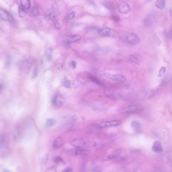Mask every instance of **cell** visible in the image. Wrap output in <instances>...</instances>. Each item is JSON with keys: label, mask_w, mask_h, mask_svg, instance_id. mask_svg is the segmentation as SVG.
<instances>
[{"label": "cell", "mask_w": 172, "mask_h": 172, "mask_svg": "<svg viewBox=\"0 0 172 172\" xmlns=\"http://www.w3.org/2000/svg\"><path fill=\"white\" fill-rule=\"evenodd\" d=\"M153 152L156 153H160L163 151V147L161 143L158 141H156L153 143L152 147Z\"/></svg>", "instance_id": "cell-13"}, {"label": "cell", "mask_w": 172, "mask_h": 172, "mask_svg": "<svg viewBox=\"0 0 172 172\" xmlns=\"http://www.w3.org/2000/svg\"><path fill=\"white\" fill-rule=\"evenodd\" d=\"M97 32L100 36L103 37H114L116 34V32L115 30L107 27L99 28Z\"/></svg>", "instance_id": "cell-3"}, {"label": "cell", "mask_w": 172, "mask_h": 172, "mask_svg": "<svg viewBox=\"0 0 172 172\" xmlns=\"http://www.w3.org/2000/svg\"><path fill=\"white\" fill-rule=\"evenodd\" d=\"M130 61H132V63H138V59L137 58L135 57L134 56H131L130 57Z\"/></svg>", "instance_id": "cell-27"}, {"label": "cell", "mask_w": 172, "mask_h": 172, "mask_svg": "<svg viewBox=\"0 0 172 172\" xmlns=\"http://www.w3.org/2000/svg\"><path fill=\"white\" fill-rule=\"evenodd\" d=\"M63 143H64V141L63 139L60 137H57L54 141L53 147L55 149H59L63 145Z\"/></svg>", "instance_id": "cell-15"}, {"label": "cell", "mask_w": 172, "mask_h": 172, "mask_svg": "<svg viewBox=\"0 0 172 172\" xmlns=\"http://www.w3.org/2000/svg\"><path fill=\"white\" fill-rule=\"evenodd\" d=\"M104 76L111 80L112 81L118 82H124L126 80L125 76L121 74H111L110 73H106L104 74Z\"/></svg>", "instance_id": "cell-6"}, {"label": "cell", "mask_w": 172, "mask_h": 172, "mask_svg": "<svg viewBox=\"0 0 172 172\" xmlns=\"http://www.w3.org/2000/svg\"><path fill=\"white\" fill-rule=\"evenodd\" d=\"M68 154L71 156H77V155H81V154H88L90 153V151L85 149H81V148H77L75 149H69L67 151Z\"/></svg>", "instance_id": "cell-7"}, {"label": "cell", "mask_w": 172, "mask_h": 172, "mask_svg": "<svg viewBox=\"0 0 172 172\" xmlns=\"http://www.w3.org/2000/svg\"><path fill=\"white\" fill-rule=\"evenodd\" d=\"M119 153V152H117V151L116 152H114L112 154H109V155H108V156H106L105 158H104V159H103V160H104V161H107V160L113 159H114V158L117 157V156L118 155Z\"/></svg>", "instance_id": "cell-19"}, {"label": "cell", "mask_w": 172, "mask_h": 172, "mask_svg": "<svg viewBox=\"0 0 172 172\" xmlns=\"http://www.w3.org/2000/svg\"><path fill=\"white\" fill-rule=\"evenodd\" d=\"M18 13L20 17H24L26 16V11H25V9L22 7L21 6H20L19 7Z\"/></svg>", "instance_id": "cell-20"}, {"label": "cell", "mask_w": 172, "mask_h": 172, "mask_svg": "<svg viewBox=\"0 0 172 172\" xmlns=\"http://www.w3.org/2000/svg\"><path fill=\"white\" fill-rule=\"evenodd\" d=\"M131 127L133 130L136 133H139L142 130L141 124L138 121L134 120L131 123Z\"/></svg>", "instance_id": "cell-12"}, {"label": "cell", "mask_w": 172, "mask_h": 172, "mask_svg": "<svg viewBox=\"0 0 172 172\" xmlns=\"http://www.w3.org/2000/svg\"><path fill=\"white\" fill-rule=\"evenodd\" d=\"M38 70L37 68H34V70H33L32 73V78L34 79L38 76Z\"/></svg>", "instance_id": "cell-28"}, {"label": "cell", "mask_w": 172, "mask_h": 172, "mask_svg": "<svg viewBox=\"0 0 172 172\" xmlns=\"http://www.w3.org/2000/svg\"><path fill=\"white\" fill-rule=\"evenodd\" d=\"M65 102V99L60 95H56L53 98L52 103L54 106L60 107Z\"/></svg>", "instance_id": "cell-9"}, {"label": "cell", "mask_w": 172, "mask_h": 172, "mask_svg": "<svg viewBox=\"0 0 172 172\" xmlns=\"http://www.w3.org/2000/svg\"><path fill=\"white\" fill-rule=\"evenodd\" d=\"M70 144L74 147L81 149L94 148L97 146V143L95 142L81 139L73 140L70 142Z\"/></svg>", "instance_id": "cell-1"}, {"label": "cell", "mask_w": 172, "mask_h": 172, "mask_svg": "<svg viewBox=\"0 0 172 172\" xmlns=\"http://www.w3.org/2000/svg\"><path fill=\"white\" fill-rule=\"evenodd\" d=\"M48 18L50 20L55 21L57 20V15L55 13H51L50 14L48 15Z\"/></svg>", "instance_id": "cell-23"}, {"label": "cell", "mask_w": 172, "mask_h": 172, "mask_svg": "<svg viewBox=\"0 0 172 172\" xmlns=\"http://www.w3.org/2000/svg\"><path fill=\"white\" fill-rule=\"evenodd\" d=\"M117 9L122 14H126L130 11L129 5L124 1H119L117 3Z\"/></svg>", "instance_id": "cell-4"}, {"label": "cell", "mask_w": 172, "mask_h": 172, "mask_svg": "<svg viewBox=\"0 0 172 172\" xmlns=\"http://www.w3.org/2000/svg\"><path fill=\"white\" fill-rule=\"evenodd\" d=\"M61 25L59 23H58V22H57L56 24H55V27H56V28L57 29H60L61 28Z\"/></svg>", "instance_id": "cell-32"}, {"label": "cell", "mask_w": 172, "mask_h": 172, "mask_svg": "<svg viewBox=\"0 0 172 172\" xmlns=\"http://www.w3.org/2000/svg\"><path fill=\"white\" fill-rule=\"evenodd\" d=\"M81 39V36L79 35H70L67 37L66 39L67 42L68 43L75 42L77 41L80 40Z\"/></svg>", "instance_id": "cell-14"}, {"label": "cell", "mask_w": 172, "mask_h": 172, "mask_svg": "<svg viewBox=\"0 0 172 172\" xmlns=\"http://www.w3.org/2000/svg\"><path fill=\"white\" fill-rule=\"evenodd\" d=\"M83 82L80 80H65L63 82V85L67 88L76 89L80 87L83 85Z\"/></svg>", "instance_id": "cell-2"}, {"label": "cell", "mask_w": 172, "mask_h": 172, "mask_svg": "<svg viewBox=\"0 0 172 172\" xmlns=\"http://www.w3.org/2000/svg\"><path fill=\"white\" fill-rule=\"evenodd\" d=\"M31 13H32L33 15H34L35 16H38L40 14V10H39V9H38V8L36 7H34L32 9Z\"/></svg>", "instance_id": "cell-24"}, {"label": "cell", "mask_w": 172, "mask_h": 172, "mask_svg": "<svg viewBox=\"0 0 172 172\" xmlns=\"http://www.w3.org/2000/svg\"><path fill=\"white\" fill-rule=\"evenodd\" d=\"M70 65H71V66L72 68H75L76 67V62L75 61H71L70 63Z\"/></svg>", "instance_id": "cell-31"}, {"label": "cell", "mask_w": 172, "mask_h": 172, "mask_svg": "<svg viewBox=\"0 0 172 172\" xmlns=\"http://www.w3.org/2000/svg\"><path fill=\"white\" fill-rule=\"evenodd\" d=\"M56 120H55L54 119H48L46 121L45 125L48 127H52V126L55 125V124L56 123Z\"/></svg>", "instance_id": "cell-21"}, {"label": "cell", "mask_w": 172, "mask_h": 172, "mask_svg": "<svg viewBox=\"0 0 172 172\" xmlns=\"http://www.w3.org/2000/svg\"><path fill=\"white\" fill-rule=\"evenodd\" d=\"M75 16V13L74 12H72L70 13L69 15H68V20H72Z\"/></svg>", "instance_id": "cell-29"}, {"label": "cell", "mask_w": 172, "mask_h": 172, "mask_svg": "<svg viewBox=\"0 0 172 172\" xmlns=\"http://www.w3.org/2000/svg\"><path fill=\"white\" fill-rule=\"evenodd\" d=\"M89 78L91 81H92L93 82H95L97 84L99 85H102V84L100 82V81H99L98 79H97V78L92 76V75H90L89 76Z\"/></svg>", "instance_id": "cell-22"}, {"label": "cell", "mask_w": 172, "mask_h": 172, "mask_svg": "<svg viewBox=\"0 0 172 172\" xmlns=\"http://www.w3.org/2000/svg\"><path fill=\"white\" fill-rule=\"evenodd\" d=\"M166 72V68L164 66L161 67V68H160V71L158 73V77H163V75H165V73Z\"/></svg>", "instance_id": "cell-25"}, {"label": "cell", "mask_w": 172, "mask_h": 172, "mask_svg": "<svg viewBox=\"0 0 172 172\" xmlns=\"http://www.w3.org/2000/svg\"><path fill=\"white\" fill-rule=\"evenodd\" d=\"M154 39H155V41H156V42H158V43L161 44V41H160V39H158V38L156 36V35L154 37Z\"/></svg>", "instance_id": "cell-33"}, {"label": "cell", "mask_w": 172, "mask_h": 172, "mask_svg": "<svg viewBox=\"0 0 172 172\" xmlns=\"http://www.w3.org/2000/svg\"><path fill=\"white\" fill-rule=\"evenodd\" d=\"M62 172H73V170L71 168L67 167L66 168H65L64 170H63Z\"/></svg>", "instance_id": "cell-30"}, {"label": "cell", "mask_w": 172, "mask_h": 172, "mask_svg": "<svg viewBox=\"0 0 172 172\" xmlns=\"http://www.w3.org/2000/svg\"><path fill=\"white\" fill-rule=\"evenodd\" d=\"M95 172H100V171L98 170H95Z\"/></svg>", "instance_id": "cell-34"}, {"label": "cell", "mask_w": 172, "mask_h": 172, "mask_svg": "<svg viewBox=\"0 0 172 172\" xmlns=\"http://www.w3.org/2000/svg\"><path fill=\"white\" fill-rule=\"evenodd\" d=\"M122 124L121 120H111L108 121H104L99 124V126L100 128H107L109 127H115L120 125Z\"/></svg>", "instance_id": "cell-5"}, {"label": "cell", "mask_w": 172, "mask_h": 172, "mask_svg": "<svg viewBox=\"0 0 172 172\" xmlns=\"http://www.w3.org/2000/svg\"><path fill=\"white\" fill-rule=\"evenodd\" d=\"M0 19L4 21H10L12 20V17L7 11L0 8Z\"/></svg>", "instance_id": "cell-11"}, {"label": "cell", "mask_w": 172, "mask_h": 172, "mask_svg": "<svg viewBox=\"0 0 172 172\" xmlns=\"http://www.w3.org/2000/svg\"><path fill=\"white\" fill-rule=\"evenodd\" d=\"M126 41L131 45H134L139 43L140 38L136 34L131 33L128 34L126 37Z\"/></svg>", "instance_id": "cell-8"}, {"label": "cell", "mask_w": 172, "mask_h": 172, "mask_svg": "<svg viewBox=\"0 0 172 172\" xmlns=\"http://www.w3.org/2000/svg\"><path fill=\"white\" fill-rule=\"evenodd\" d=\"M55 161H56L57 163L61 164H65V162L62 158L59 157H57L55 159Z\"/></svg>", "instance_id": "cell-26"}, {"label": "cell", "mask_w": 172, "mask_h": 172, "mask_svg": "<svg viewBox=\"0 0 172 172\" xmlns=\"http://www.w3.org/2000/svg\"><path fill=\"white\" fill-rule=\"evenodd\" d=\"M140 110V108L137 105H130L127 106L123 109V112L126 113H135Z\"/></svg>", "instance_id": "cell-10"}, {"label": "cell", "mask_w": 172, "mask_h": 172, "mask_svg": "<svg viewBox=\"0 0 172 172\" xmlns=\"http://www.w3.org/2000/svg\"><path fill=\"white\" fill-rule=\"evenodd\" d=\"M166 1L165 0H157L156 3V6L158 9H163L165 7Z\"/></svg>", "instance_id": "cell-17"}, {"label": "cell", "mask_w": 172, "mask_h": 172, "mask_svg": "<svg viewBox=\"0 0 172 172\" xmlns=\"http://www.w3.org/2000/svg\"><path fill=\"white\" fill-rule=\"evenodd\" d=\"M21 6L25 9H28L31 7V2L29 0H20Z\"/></svg>", "instance_id": "cell-16"}, {"label": "cell", "mask_w": 172, "mask_h": 172, "mask_svg": "<svg viewBox=\"0 0 172 172\" xmlns=\"http://www.w3.org/2000/svg\"><path fill=\"white\" fill-rule=\"evenodd\" d=\"M7 143V140L4 135H0V149H2L5 147Z\"/></svg>", "instance_id": "cell-18"}]
</instances>
